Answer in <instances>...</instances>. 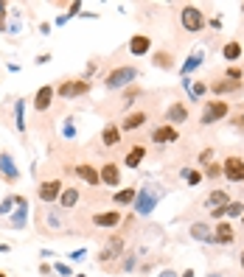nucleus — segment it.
Returning <instances> with one entry per match:
<instances>
[{"instance_id": "f257e3e1", "label": "nucleus", "mask_w": 244, "mask_h": 277, "mask_svg": "<svg viewBox=\"0 0 244 277\" xmlns=\"http://www.w3.org/2000/svg\"><path fill=\"white\" fill-rule=\"evenodd\" d=\"M135 78H140V70L135 65H121V68H113L104 78L107 90H123V87L135 84Z\"/></svg>"}, {"instance_id": "f03ea898", "label": "nucleus", "mask_w": 244, "mask_h": 277, "mask_svg": "<svg viewBox=\"0 0 244 277\" xmlns=\"http://www.w3.org/2000/svg\"><path fill=\"white\" fill-rule=\"evenodd\" d=\"M180 23H183V28L188 34H197V31L205 28V14H202V9H197V6H183V9H180Z\"/></svg>"}, {"instance_id": "7ed1b4c3", "label": "nucleus", "mask_w": 244, "mask_h": 277, "mask_svg": "<svg viewBox=\"0 0 244 277\" xmlns=\"http://www.w3.org/2000/svg\"><path fill=\"white\" fill-rule=\"evenodd\" d=\"M227 112H230V104L227 101H208L205 109H202V126H213L216 121H225Z\"/></svg>"}, {"instance_id": "20e7f679", "label": "nucleus", "mask_w": 244, "mask_h": 277, "mask_svg": "<svg viewBox=\"0 0 244 277\" xmlns=\"http://www.w3.org/2000/svg\"><path fill=\"white\" fill-rule=\"evenodd\" d=\"M157 202H160V193H157L155 188H140L132 205H135V213H138V216H149V213L155 210Z\"/></svg>"}, {"instance_id": "39448f33", "label": "nucleus", "mask_w": 244, "mask_h": 277, "mask_svg": "<svg viewBox=\"0 0 244 277\" xmlns=\"http://www.w3.org/2000/svg\"><path fill=\"white\" fill-rule=\"evenodd\" d=\"M222 173H225L227 182H244V160L242 157H225Z\"/></svg>"}, {"instance_id": "423d86ee", "label": "nucleus", "mask_w": 244, "mask_h": 277, "mask_svg": "<svg viewBox=\"0 0 244 277\" xmlns=\"http://www.w3.org/2000/svg\"><path fill=\"white\" fill-rule=\"evenodd\" d=\"M121 252H123V238H121V235H113V238L104 243V249L98 252V263H104V266H107L110 260L121 258Z\"/></svg>"}, {"instance_id": "0eeeda50", "label": "nucleus", "mask_w": 244, "mask_h": 277, "mask_svg": "<svg viewBox=\"0 0 244 277\" xmlns=\"http://www.w3.org/2000/svg\"><path fill=\"white\" fill-rule=\"evenodd\" d=\"M87 90H90V81L76 78V81H62V84L56 87V96H62V98H79V96H84Z\"/></svg>"}, {"instance_id": "6e6552de", "label": "nucleus", "mask_w": 244, "mask_h": 277, "mask_svg": "<svg viewBox=\"0 0 244 277\" xmlns=\"http://www.w3.org/2000/svg\"><path fill=\"white\" fill-rule=\"evenodd\" d=\"M62 188H65V185H62L59 179H48V182H42V185H40L37 196H40V202H42V205H51V202H59Z\"/></svg>"}, {"instance_id": "1a4fd4ad", "label": "nucleus", "mask_w": 244, "mask_h": 277, "mask_svg": "<svg viewBox=\"0 0 244 277\" xmlns=\"http://www.w3.org/2000/svg\"><path fill=\"white\" fill-rule=\"evenodd\" d=\"M0 176L6 182H17L20 179V171L17 165H14V157L9 154V151H0Z\"/></svg>"}, {"instance_id": "9d476101", "label": "nucleus", "mask_w": 244, "mask_h": 277, "mask_svg": "<svg viewBox=\"0 0 244 277\" xmlns=\"http://www.w3.org/2000/svg\"><path fill=\"white\" fill-rule=\"evenodd\" d=\"M98 179H101V185H107V188H115V185L121 182V168L115 163H104L98 168Z\"/></svg>"}, {"instance_id": "9b49d317", "label": "nucleus", "mask_w": 244, "mask_h": 277, "mask_svg": "<svg viewBox=\"0 0 244 277\" xmlns=\"http://www.w3.org/2000/svg\"><path fill=\"white\" fill-rule=\"evenodd\" d=\"M53 96H56V87H51V84L40 87V90H37V96H34V109H37V112H45V109L53 104Z\"/></svg>"}, {"instance_id": "f8f14e48", "label": "nucleus", "mask_w": 244, "mask_h": 277, "mask_svg": "<svg viewBox=\"0 0 244 277\" xmlns=\"http://www.w3.org/2000/svg\"><path fill=\"white\" fill-rule=\"evenodd\" d=\"M121 213L118 210H107V213H96L93 216V224L96 227H101V230H110V227H118L121 224Z\"/></svg>"}, {"instance_id": "ddd939ff", "label": "nucleus", "mask_w": 244, "mask_h": 277, "mask_svg": "<svg viewBox=\"0 0 244 277\" xmlns=\"http://www.w3.org/2000/svg\"><path fill=\"white\" fill-rule=\"evenodd\" d=\"M188 121V106L180 104V101H174V104L166 109V123L168 126H174V123H185Z\"/></svg>"}, {"instance_id": "4468645a", "label": "nucleus", "mask_w": 244, "mask_h": 277, "mask_svg": "<svg viewBox=\"0 0 244 277\" xmlns=\"http://www.w3.org/2000/svg\"><path fill=\"white\" fill-rule=\"evenodd\" d=\"M149 51H152V39H149L146 34H135L129 39V53L132 56H146Z\"/></svg>"}, {"instance_id": "2eb2a0df", "label": "nucleus", "mask_w": 244, "mask_h": 277, "mask_svg": "<svg viewBox=\"0 0 244 277\" xmlns=\"http://www.w3.org/2000/svg\"><path fill=\"white\" fill-rule=\"evenodd\" d=\"M149 121V115L143 112V109H138V112H129L126 118H123V123H121V132H135V129H140L143 123Z\"/></svg>"}, {"instance_id": "dca6fc26", "label": "nucleus", "mask_w": 244, "mask_h": 277, "mask_svg": "<svg viewBox=\"0 0 244 277\" xmlns=\"http://www.w3.org/2000/svg\"><path fill=\"white\" fill-rule=\"evenodd\" d=\"M210 90H213V96H225V93H239L242 90V81H233V78H219V81H213L210 84Z\"/></svg>"}, {"instance_id": "f3484780", "label": "nucleus", "mask_w": 244, "mask_h": 277, "mask_svg": "<svg viewBox=\"0 0 244 277\" xmlns=\"http://www.w3.org/2000/svg\"><path fill=\"white\" fill-rule=\"evenodd\" d=\"M14 202H17V210L11 216V227H23L28 221V202L26 196H14Z\"/></svg>"}, {"instance_id": "a211bd4d", "label": "nucleus", "mask_w": 244, "mask_h": 277, "mask_svg": "<svg viewBox=\"0 0 244 277\" xmlns=\"http://www.w3.org/2000/svg\"><path fill=\"white\" fill-rule=\"evenodd\" d=\"M101 143H104L107 148L118 146V143H121V126H115V123L104 126V129H101Z\"/></svg>"}, {"instance_id": "6ab92c4d", "label": "nucleus", "mask_w": 244, "mask_h": 277, "mask_svg": "<svg viewBox=\"0 0 244 277\" xmlns=\"http://www.w3.org/2000/svg\"><path fill=\"white\" fill-rule=\"evenodd\" d=\"M177 138H180L177 129H174V126H168V123L152 132V140H155V143H177Z\"/></svg>"}, {"instance_id": "aec40b11", "label": "nucleus", "mask_w": 244, "mask_h": 277, "mask_svg": "<svg viewBox=\"0 0 244 277\" xmlns=\"http://www.w3.org/2000/svg\"><path fill=\"white\" fill-rule=\"evenodd\" d=\"M45 224L51 227V230H62L65 227V210L62 208H51V210H45Z\"/></svg>"}, {"instance_id": "412c9836", "label": "nucleus", "mask_w": 244, "mask_h": 277, "mask_svg": "<svg viewBox=\"0 0 244 277\" xmlns=\"http://www.w3.org/2000/svg\"><path fill=\"white\" fill-rule=\"evenodd\" d=\"M202 62H205V51H194L191 56H188V62L183 65V70H180V76H183V78H188V76L194 73V70H197V68L202 65Z\"/></svg>"}, {"instance_id": "4be33fe9", "label": "nucleus", "mask_w": 244, "mask_h": 277, "mask_svg": "<svg viewBox=\"0 0 244 277\" xmlns=\"http://www.w3.org/2000/svg\"><path fill=\"white\" fill-rule=\"evenodd\" d=\"M73 171H76L84 182H90V185H98V182H101V179H98V168H93L90 163H79Z\"/></svg>"}, {"instance_id": "5701e85b", "label": "nucleus", "mask_w": 244, "mask_h": 277, "mask_svg": "<svg viewBox=\"0 0 244 277\" xmlns=\"http://www.w3.org/2000/svg\"><path fill=\"white\" fill-rule=\"evenodd\" d=\"M79 205V191L76 188H62V193H59V208L62 210H70V208H76Z\"/></svg>"}, {"instance_id": "b1692460", "label": "nucleus", "mask_w": 244, "mask_h": 277, "mask_svg": "<svg viewBox=\"0 0 244 277\" xmlns=\"http://www.w3.org/2000/svg\"><path fill=\"white\" fill-rule=\"evenodd\" d=\"M233 241H236V233H233V227L222 221V224H219L216 230H213V243H233Z\"/></svg>"}, {"instance_id": "393cba45", "label": "nucleus", "mask_w": 244, "mask_h": 277, "mask_svg": "<svg viewBox=\"0 0 244 277\" xmlns=\"http://www.w3.org/2000/svg\"><path fill=\"white\" fill-rule=\"evenodd\" d=\"M183 84H185V90H188V96H191V101H200L205 93H208V87L202 84V81H191V76L188 78H183Z\"/></svg>"}, {"instance_id": "a878e982", "label": "nucleus", "mask_w": 244, "mask_h": 277, "mask_svg": "<svg viewBox=\"0 0 244 277\" xmlns=\"http://www.w3.org/2000/svg\"><path fill=\"white\" fill-rule=\"evenodd\" d=\"M143 157H146V146H135L132 151H126L123 163H126V168H138V165L143 163Z\"/></svg>"}, {"instance_id": "bb28decb", "label": "nucleus", "mask_w": 244, "mask_h": 277, "mask_svg": "<svg viewBox=\"0 0 244 277\" xmlns=\"http://www.w3.org/2000/svg\"><path fill=\"white\" fill-rule=\"evenodd\" d=\"M191 235L197 238V241H208V243H213V233H210V227L208 224H191Z\"/></svg>"}, {"instance_id": "cd10ccee", "label": "nucleus", "mask_w": 244, "mask_h": 277, "mask_svg": "<svg viewBox=\"0 0 244 277\" xmlns=\"http://www.w3.org/2000/svg\"><path fill=\"white\" fill-rule=\"evenodd\" d=\"M152 65H155V68H160V70H171V68H174V59H171V53L157 51L155 56H152Z\"/></svg>"}, {"instance_id": "c85d7f7f", "label": "nucleus", "mask_w": 244, "mask_h": 277, "mask_svg": "<svg viewBox=\"0 0 244 277\" xmlns=\"http://www.w3.org/2000/svg\"><path fill=\"white\" fill-rule=\"evenodd\" d=\"M135 196H138V191H135V188H123V191H118L113 196V202L118 205V208H123V205H132V202H135Z\"/></svg>"}, {"instance_id": "c756f323", "label": "nucleus", "mask_w": 244, "mask_h": 277, "mask_svg": "<svg viewBox=\"0 0 244 277\" xmlns=\"http://www.w3.org/2000/svg\"><path fill=\"white\" fill-rule=\"evenodd\" d=\"M222 56H225L227 62H236L239 56H242V42H225V48H222Z\"/></svg>"}, {"instance_id": "7c9ffc66", "label": "nucleus", "mask_w": 244, "mask_h": 277, "mask_svg": "<svg viewBox=\"0 0 244 277\" xmlns=\"http://www.w3.org/2000/svg\"><path fill=\"white\" fill-rule=\"evenodd\" d=\"M14 121H17L14 126H17L20 132L26 129V98H20L17 104H14Z\"/></svg>"}, {"instance_id": "2f4dec72", "label": "nucleus", "mask_w": 244, "mask_h": 277, "mask_svg": "<svg viewBox=\"0 0 244 277\" xmlns=\"http://www.w3.org/2000/svg\"><path fill=\"white\" fill-rule=\"evenodd\" d=\"M230 202V196H227V191H213L208 196V208L213 210V208H222V205H227Z\"/></svg>"}, {"instance_id": "473e14b6", "label": "nucleus", "mask_w": 244, "mask_h": 277, "mask_svg": "<svg viewBox=\"0 0 244 277\" xmlns=\"http://www.w3.org/2000/svg\"><path fill=\"white\" fill-rule=\"evenodd\" d=\"M202 176H210V179L222 176V163H208L205 165V171H202Z\"/></svg>"}, {"instance_id": "72a5a7b5", "label": "nucleus", "mask_w": 244, "mask_h": 277, "mask_svg": "<svg viewBox=\"0 0 244 277\" xmlns=\"http://www.w3.org/2000/svg\"><path fill=\"white\" fill-rule=\"evenodd\" d=\"M185 173V182L188 185H200L202 182V171H183Z\"/></svg>"}, {"instance_id": "f704fd0d", "label": "nucleus", "mask_w": 244, "mask_h": 277, "mask_svg": "<svg viewBox=\"0 0 244 277\" xmlns=\"http://www.w3.org/2000/svg\"><path fill=\"white\" fill-rule=\"evenodd\" d=\"M138 96H140V90H138V87H135V90H126V98H123V109H129L132 101H135Z\"/></svg>"}, {"instance_id": "c9c22d12", "label": "nucleus", "mask_w": 244, "mask_h": 277, "mask_svg": "<svg viewBox=\"0 0 244 277\" xmlns=\"http://www.w3.org/2000/svg\"><path fill=\"white\" fill-rule=\"evenodd\" d=\"M14 205H17V202H14V196H11V199H3V202H0V216L11 213V208H14Z\"/></svg>"}, {"instance_id": "e433bc0d", "label": "nucleus", "mask_w": 244, "mask_h": 277, "mask_svg": "<svg viewBox=\"0 0 244 277\" xmlns=\"http://www.w3.org/2000/svg\"><path fill=\"white\" fill-rule=\"evenodd\" d=\"M135 266H138V258H135V255H126V260L121 263V269H123V272H132Z\"/></svg>"}, {"instance_id": "4c0bfd02", "label": "nucleus", "mask_w": 244, "mask_h": 277, "mask_svg": "<svg viewBox=\"0 0 244 277\" xmlns=\"http://www.w3.org/2000/svg\"><path fill=\"white\" fill-rule=\"evenodd\" d=\"M6 14H9V6L0 0V31H6Z\"/></svg>"}, {"instance_id": "58836bf2", "label": "nucleus", "mask_w": 244, "mask_h": 277, "mask_svg": "<svg viewBox=\"0 0 244 277\" xmlns=\"http://www.w3.org/2000/svg\"><path fill=\"white\" fill-rule=\"evenodd\" d=\"M227 78H233V81H242V70H239V68H230V70H227Z\"/></svg>"}, {"instance_id": "ea45409f", "label": "nucleus", "mask_w": 244, "mask_h": 277, "mask_svg": "<svg viewBox=\"0 0 244 277\" xmlns=\"http://www.w3.org/2000/svg\"><path fill=\"white\" fill-rule=\"evenodd\" d=\"M79 9H81V3H79V0H76V3H70V11H68V17H76V14H79Z\"/></svg>"}, {"instance_id": "a19ab883", "label": "nucleus", "mask_w": 244, "mask_h": 277, "mask_svg": "<svg viewBox=\"0 0 244 277\" xmlns=\"http://www.w3.org/2000/svg\"><path fill=\"white\" fill-rule=\"evenodd\" d=\"M84 255H87V252H84V249H76V252H73V255H70V260H84Z\"/></svg>"}, {"instance_id": "79ce46f5", "label": "nucleus", "mask_w": 244, "mask_h": 277, "mask_svg": "<svg viewBox=\"0 0 244 277\" xmlns=\"http://www.w3.org/2000/svg\"><path fill=\"white\" fill-rule=\"evenodd\" d=\"M236 126H239V129H244V109H242V112H239V115H236Z\"/></svg>"}, {"instance_id": "37998d69", "label": "nucleus", "mask_w": 244, "mask_h": 277, "mask_svg": "<svg viewBox=\"0 0 244 277\" xmlns=\"http://www.w3.org/2000/svg\"><path fill=\"white\" fill-rule=\"evenodd\" d=\"M56 272H59V275H70V266H65V263H56Z\"/></svg>"}, {"instance_id": "c03bdc74", "label": "nucleus", "mask_w": 244, "mask_h": 277, "mask_svg": "<svg viewBox=\"0 0 244 277\" xmlns=\"http://www.w3.org/2000/svg\"><path fill=\"white\" fill-rule=\"evenodd\" d=\"M210 154H213L210 148H208V151H205V154H200V163H210Z\"/></svg>"}, {"instance_id": "a18cd8bd", "label": "nucleus", "mask_w": 244, "mask_h": 277, "mask_svg": "<svg viewBox=\"0 0 244 277\" xmlns=\"http://www.w3.org/2000/svg\"><path fill=\"white\" fill-rule=\"evenodd\" d=\"M157 277H180V275H177V272H171V269H166V272H160Z\"/></svg>"}, {"instance_id": "49530a36", "label": "nucleus", "mask_w": 244, "mask_h": 277, "mask_svg": "<svg viewBox=\"0 0 244 277\" xmlns=\"http://www.w3.org/2000/svg\"><path fill=\"white\" fill-rule=\"evenodd\" d=\"M183 277H194V269H185V272H183Z\"/></svg>"}, {"instance_id": "de8ad7c7", "label": "nucleus", "mask_w": 244, "mask_h": 277, "mask_svg": "<svg viewBox=\"0 0 244 277\" xmlns=\"http://www.w3.org/2000/svg\"><path fill=\"white\" fill-rule=\"evenodd\" d=\"M239 263H242V269H244V252H242V255H239Z\"/></svg>"}, {"instance_id": "09e8293b", "label": "nucleus", "mask_w": 244, "mask_h": 277, "mask_svg": "<svg viewBox=\"0 0 244 277\" xmlns=\"http://www.w3.org/2000/svg\"><path fill=\"white\" fill-rule=\"evenodd\" d=\"M76 277H84V275H76Z\"/></svg>"}, {"instance_id": "8fccbe9b", "label": "nucleus", "mask_w": 244, "mask_h": 277, "mask_svg": "<svg viewBox=\"0 0 244 277\" xmlns=\"http://www.w3.org/2000/svg\"><path fill=\"white\" fill-rule=\"evenodd\" d=\"M242 11H244V3H242Z\"/></svg>"}, {"instance_id": "3c124183", "label": "nucleus", "mask_w": 244, "mask_h": 277, "mask_svg": "<svg viewBox=\"0 0 244 277\" xmlns=\"http://www.w3.org/2000/svg\"><path fill=\"white\" fill-rule=\"evenodd\" d=\"M242 221H244V216H242Z\"/></svg>"}]
</instances>
